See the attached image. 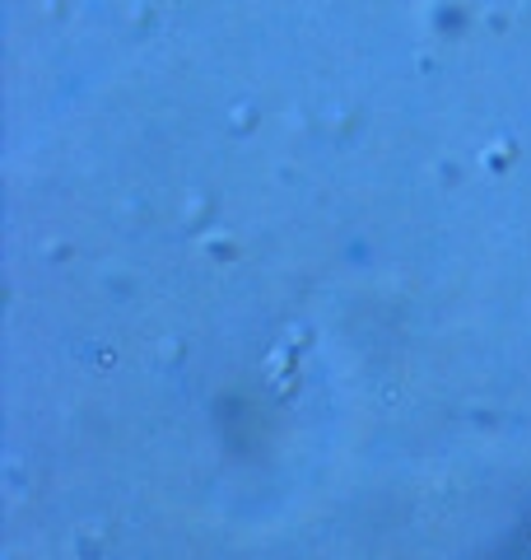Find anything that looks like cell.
<instances>
[]
</instances>
